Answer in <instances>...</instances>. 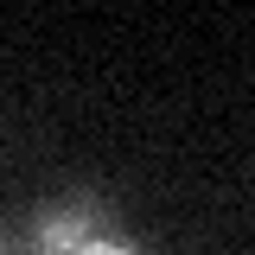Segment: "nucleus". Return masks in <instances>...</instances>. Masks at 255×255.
<instances>
[{
  "instance_id": "nucleus-1",
  "label": "nucleus",
  "mask_w": 255,
  "mask_h": 255,
  "mask_svg": "<svg viewBox=\"0 0 255 255\" xmlns=\"http://www.w3.org/2000/svg\"><path fill=\"white\" fill-rule=\"evenodd\" d=\"M26 255H140V249H128L122 236L109 230L96 198H64V204L32 217Z\"/></svg>"
}]
</instances>
